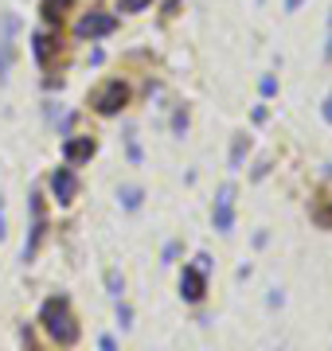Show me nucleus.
Wrapping results in <instances>:
<instances>
[{
  "instance_id": "1",
  "label": "nucleus",
  "mask_w": 332,
  "mask_h": 351,
  "mask_svg": "<svg viewBox=\"0 0 332 351\" xmlns=\"http://www.w3.org/2000/svg\"><path fill=\"white\" fill-rule=\"evenodd\" d=\"M39 320H43V328H47V336H51L55 343H63V348L78 343V320H75V313H71L67 297H51V301H43Z\"/></svg>"
},
{
  "instance_id": "2",
  "label": "nucleus",
  "mask_w": 332,
  "mask_h": 351,
  "mask_svg": "<svg viewBox=\"0 0 332 351\" xmlns=\"http://www.w3.org/2000/svg\"><path fill=\"white\" fill-rule=\"evenodd\" d=\"M126 101H129V86L121 82V78H110V82H106L98 94H94V110L102 113V117H114V113L126 106Z\"/></svg>"
},
{
  "instance_id": "3",
  "label": "nucleus",
  "mask_w": 332,
  "mask_h": 351,
  "mask_svg": "<svg viewBox=\"0 0 332 351\" xmlns=\"http://www.w3.org/2000/svg\"><path fill=\"white\" fill-rule=\"evenodd\" d=\"M114 27H117V20L110 12H86L75 24V36L78 39H98V36H110Z\"/></svg>"
},
{
  "instance_id": "4",
  "label": "nucleus",
  "mask_w": 332,
  "mask_h": 351,
  "mask_svg": "<svg viewBox=\"0 0 332 351\" xmlns=\"http://www.w3.org/2000/svg\"><path fill=\"white\" fill-rule=\"evenodd\" d=\"M207 293V274L200 265H184V277H180V297L188 304H200Z\"/></svg>"
},
{
  "instance_id": "5",
  "label": "nucleus",
  "mask_w": 332,
  "mask_h": 351,
  "mask_svg": "<svg viewBox=\"0 0 332 351\" xmlns=\"http://www.w3.org/2000/svg\"><path fill=\"white\" fill-rule=\"evenodd\" d=\"M39 239H43V199H39V191H32V234H27L24 250H20V258H24V262H32V258H36Z\"/></svg>"
},
{
  "instance_id": "6",
  "label": "nucleus",
  "mask_w": 332,
  "mask_h": 351,
  "mask_svg": "<svg viewBox=\"0 0 332 351\" xmlns=\"http://www.w3.org/2000/svg\"><path fill=\"white\" fill-rule=\"evenodd\" d=\"M51 191L59 203H75L78 195V176L71 172V164H63V168H55L51 172Z\"/></svg>"
},
{
  "instance_id": "7",
  "label": "nucleus",
  "mask_w": 332,
  "mask_h": 351,
  "mask_svg": "<svg viewBox=\"0 0 332 351\" xmlns=\"http://www.w3.org/2000/svg\"><path fill=\"white\" fill-rule=\"evenodd\" d=\"M215 230H223V234H230L235 230V188H223L215 199Z\"/></svg>"
},
{
  "instance_id": "8",
  "label": "nucleus",
  "mask_w": 332,
  "mask_h": 351,
  "mask_svg": "<svg viewBox=\"0 0 332 351\" xmlns=\"http://www.w3.org/2000/svg\"><path fill=\"white\" fill-rule=\"evenodd\" d=\"M0 27H4V36H0V82H4V78H8V66H12V55H16V43H12L16 16H4V20H0Z\"/></svg>"
},
{
  "instance_id": "9",
  "label": "nucleus",
  "mask_w": 332,
  "mask_h": 351,
  "mask_svg": "<svg viewBox=\"0 0 332 351\" xmlns=\"http://www.w3.org/2000/svg\"><path fill=\"white\" fill-rule=\"evenodd\" d=\"M94 149H98V145H94L90 137H71V141L63 145V160H67V164L90 160V156H94Z\"/></svg>"
},
{
  "instance_id": "10",
  "label": "nucleus",
  "mask_w": 332,
  "mask_h": 351,
  "mask_svg": "<svg viewBox=\"0 0 332 351\" xmlns=\"http://www.w3.org/2000/svg\"><path fill=\"white\" fill-rule=\"evenodd\" d=\"M32 51H36V63H47L51 59V36L47 32H36L32 36Z\"/></svg>"
},
{
  "instance_id": "11",
  "label": "nucleus",
  "mask_w": 332,
  "mask_h": 351,
  "mask_svg": "<svg viewBox=\"0 0 332 351\" xmlns=\"http://www.w3.org/2000/svg\"><path fill=\"white\" fill-rule=\"evenodd\" d=\"M141 199H145V191L141 188H121V207H126V211H137Z\"/></svg>"
},
{
  "instance_id": "12",
  "label": "nucleus",
  "mask_w": 332,
  "mask_h": 351,
  "mask_svg": "<svg viewBox=\"0 0 332 351\" xmlns=\"http://www.w3.org/2000/svg\"><path fill=\"white\" fill-rule=\"evenodd\" d=\"M67 4H71V0H43V16H47V20L55 24V20L63 16V8H67Z\"/></svg>"
},
{
  "instance_id": "13",
  "label": "nucleus",
  "mask_w": 332,
  "mask_h": 351,
  "mask_svg": "<svg viewBox=\"0 0 332 351\" xmlns=\"http://www.w3.org/2000/svg\"><path fill=\"white\" fill-rule=\"evenodd\" d=\"M106 289H110V297H121L126 281H121V274H117V269H110V274H106Z\"/></svg>"
},
{
  "instance_id": "14",
  "label": "nucleus",
  "mask_w": 332,
  "mask_h": 351,
  "mask_svg": "<svg viewBox=\"0 0 332 351\" xmlns=\"http://www.w3.org/2000/svg\"><path fill=\"white\" fill-rule=\"evenodd\" d=\"M243 152H246V137L235 141V152H230V168H239L243 164Z\"/></svg>"
},
{
  "instance_id": "15",
  "label": "nucleus",
  "mask_w": 332,
  "mask_h": 351,
  "mask_svg": "<svg viewBox=\"0 0 332 351\" xmlns=\"http://www.w3.org/2000/svg\"><path fill=\"white\" fill-rule=\"evenodd\" d=\"M153 0H121V12H141V8H149Z\"/></svg>"
},
{
  "instance_id": "16",
  "label": "nucleus",
  "mask_w": 332,
  "mask_h": 351,
  "mask_svg": "<svg viewBox=\"0 0 332 351\" xmlns=\"http://www.w3.org/2000/svg\"><path fill=\"white\" fill-rule=\"evenodd\" d=\"M117 320H121V328H133V308L121 304V308H117Z\"/></svg>"
},
{
  "instance_id": "17",
  "label": "nucleus",
  "mask_w": 332,
  "mask_h": 351,
  "mask_svg": "<svg viewBox=\"0 0 332 351\" xmlns=\"http://www.w3.org/2000/svg\"><path fill=\"white\" fill-rule=\"evenodd\" d=\"M98 343H102V351H117V343H114V336H102V339H98Z\"/></svg>"
},
{
  "instance_id": "18",
  "label": "nucleus",
  "mask_w": 332,
  "mask_h": 351,
  "mask_svg": "<svg viewBox=\"0 0 332 351\" xmlns=\"http://www.w3.org/2000/svg\"><path fill=\"white\" fill-rule=\"evenodd\" d=\"M324 59H332V16H329V43H324Z\"/></svg>"
},
{
  "instance_id": "19",
  "label": "nucleus",
  "mask_w": 332,
  "mask_h": 351,
  "mask_svg": "<svg viewBox=\"0 0 332 351\" xmlns=\"http://www.w3.org/2000/svg\"><path fill=\"white\" fill-rule=\"evenodd\" d=\"M320 113H324V121L332 125V94H329V101H324V110H320Z\"/></svg>"
},
{
  "instance_id": "20",
  "label": "nucleus",
  "mask_w": 332,
  "mask_h": 351,
  "mask_svg": "<svg viewBox=\"0 0 332 351\" xmlns=\"http://www.w3.org/2000/svg\"><path fill=\"white\" fill-rule=\"evenodd\" d=\"M297 4H301V0H285V8H289V12H294Z\"/></svg>"
},
{
  "instance_id": "21",
  "label": "nucleus",
  "mask_w": 332,
  "mask_h": 351,
  "mask_svg": "<svg viewBox=\"0 0 332 351\" xmlns=\"http://www.w3.org/2000/svg\"><path fill=\"white\" fill-rule=\"evenodd\" d=\"M176 4H180V0H168V12H176Z\"/></svg>"
}]
</instances>
